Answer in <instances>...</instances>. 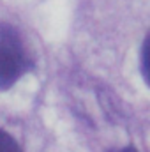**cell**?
Listing matches in <instances>:
<instances>
[{"label":"cell","mask_w":150,"mask_h":152,"mask_svg":"<svg viewBox=\"0 0 150 152\" xmlns=\"http://www.w3.org/2000/svg\"><path fill=\"white\" fill-rule=\"evenodd\" d=\"M32 66L20 32L0 21V90L11 88Z\"/></svg>","instance_id":"6da1fadb"},{"label":"cell","mask_w":150,"mask_h":152,"mask_svg":"<svg viewBox=\"0 0 150 152\" xmlns=\"http://www.w3.org/2000/svg\"><path fill=\"white\" fill-rule=\"evenodd\" d=\"M141 75L145 78L147 85L150 87V34L147 36L141 48Z\"/></svg>","instance_id":"7a4b0ae2"},{"label":"cell","mask_w":150,"mask_h":152,"mask_svg":"<svg viewBox=\"0 0 150 152\" xmlns=\"http://www.w3.org/2000/svg\"><path fill=\"white\" fill-rule=\"evenodd\" d=\"M0 152H21L16 140L5 131H0Z\"/></svg>","instance_id":"3957f363"},{"label":"cell","mask_w":150,"mask_h":152,"mask_svg":"<svg viewBox=\"0 0 150 152\" xmlns=\"http://www.w3.org/2000/svg\"><path fill=\"white\" fill-rule=\"evenodd\" d=\"M120 152H136L134 149H124V151H120Z\"/></svg>","instance_id":"277c9868"}]
</instances>
